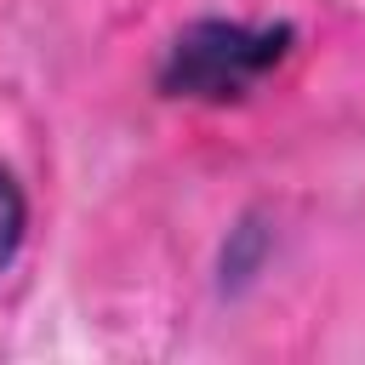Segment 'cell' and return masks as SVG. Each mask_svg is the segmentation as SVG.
<instances>
[{
	"instance_id": "cell-1",
	"label": "cell",
	"mask_w": 365,
	"mask_h": 365,
	"mask_svg": "<svg viewBox=\"0 0 365 365\" xmlns=\"http://www.w3.org/2000/svg\"><path fill=\"white\" fill-rule=\"evenodd\" d=\"M291 23H228V17H200L188 23L160 63V86L171 97H200V103H234L245 97L268 68L285 63L291 51Z\"/></svg>"
},
{
	"instance_id": "cell-2",
	"label": "cell",
	"mask_w": 365,
	"mask_h": 365,
	"mask_svg": "<svg viewBox=\"0 0 365 365\" xmlns=\"http://www.w3.org/2000/svg\"><path fill=\"white\" fill-rule=\"evenodd\" d=\"M23 234H29V200H23L17 177L0 165V274L17 262V251H23Z\"/></svg>"
}]
</instances>
